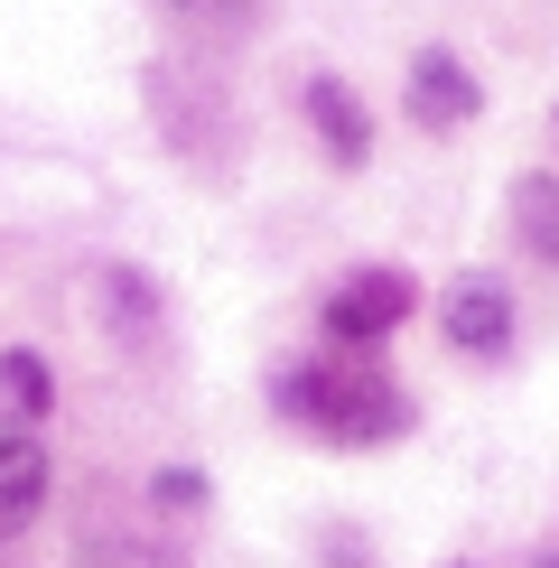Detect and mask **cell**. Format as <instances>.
<instances>
[{
	"label": "cell",
	"instance_id": "6da1fadb",
	"mask_svg": "<svg viewBox=\"0 0 559 568\" xmlns=\"http://www.w3.org/2000/svg\"><path fill=\"white\" fill-rule=\"evenodd\" d=\"M271 400L289 419H308L317 438H345V447H373V438H402L410 429V400L392 373H317V364H298V373H280Z\"/></svg>",
	"mask_w": 559,
	"mask_h": 568
},
{
	"label": "cell",
	"instance_id": "7a4b0ae2",
	"mask_svg": "<svg viewBox=\"0 0 559 568\" xmlns=\"http://www.w3.org/2000/svg\"><path fill=\"white\" fill-rule=\"evenodd\" d=\"M402 317H410V280L402 271H355L336 298H326V336L336 345H383Z\"/></svg>",
	"mask_w": 559,
	"mask_h": 568
},
{
	"label": "cell",
	"instance_id": "3957f363",
	"mask_svg": "<svg viewBox=\"0 0 559 568\" xmlns=\"http://www.w3.org/2000/svg\"><path fill=\"white\" fill-rule=\"evenodd\" d=\"M438 326H448V345L457 354H504L512 345V290L504 280H457L448 298H438Z\"/></svg>",
	"mask_w": 559,
	"mask_h": 568
},
{
	"label": "cell",
	"instance_id": "277c9868",
	"mask_svg": "<svg viewBox=\"0 0 559 568\" xmlns=\"http://www.w3.org/2000/svg\"><path fill=\"white\" fill-rule=\"evenodd\" d=\"M476 75L448 57V47H429V57H410V122H429V131H457V122H476Z\"/></svg>",
	"mask_w": 559,
	"mask_h": 568
},
{
	"label": "cell",
	"instance_id": "5b68a950",
	"mask_svg": "<svg viewBox=\"0 0 559 568\" xmlns=\"http://www.w3.org/2000/svg\"><path fill=\"white\" fill-rule=\"evenodd\" d=\"M38 504H47V447L29 429H0V540L29 531Z\"/></svg>",
	"mask_w": 559,
	"mask_h": 568
},
{
	"label": "cell",
	"instance_id": "8992f818",
	"mask_svg": "<svg viewBox=\"0 0 559 568\" xmlns=\"http://www.w3.org/2000/svg\"><path fill=\"white\" fill-rule=\"evenodd\" d=\"M308 122L326 140V159H345V169H364V159H373V122H364V103L336 75H308Z\"/></svg>",
	"mask_w": 559,
	"mask_h": 568
},
{
	"label": "cell",
	"instance_id": "52a82bcc",
	"mask_svg": "<svg viewBox=\"0 0 559 568\" xmlns=\"http://www.w3.org/2000/svg\"><path fill=\"white\" fill-rule=\"evenodd\" d=\"M47 400H57V373H47V354L10 345V354H0V429H38Z\"/></svg>",
	"mask_w": 559,
	"mask_h": 568
},
{
	"label": "cell",
	"instance_id": "ba28073f",
	"mask_svg": "<svg viewBox=\"0 0 559 568\" xmlns=\"http://www.w3.org/2000/svg\"><path fill=\"white\" fill-rule=\"evenodd\" d=\"M512 224H522V243L541 252V262H559V178H522L512 186Z\"/></svg>",
	"mask_w": 559,
	"mask_h": 568
},
{
	"label": "cell",
	"instance_id": "9c48e42d",
	"mask_svg": "<svg viewBox=\"0 0 559 568\" xmlns=\"http://www.w3.org/2000/svg\"><path fill=\"white\" fill-rule=\"evenodd\" d=\"M169 10L186 29H205V38H243L252 19H262V0H169Z\"/></svg>",
	"mask_w": 559,
	"mask_h": 568
},
{
	"label": "cell",
	"instance_id": "30bf717a",
	"mask_svg": "<svg viewBox=\"0 0 559 568\" xmlns=\"http://www.w3.org/2000/svg\"><path fill=\"white\" fill-rule=\"evenodd\" d=\"M159 504H169V513H186V504H205V476H186V466H169V476H159Z\"/></svg>",
	"mask_w": 559,
	"mask_h": 568
},
{
	"label": "cell",
	"instance_id": "8fae6325",
	"mask_svg": "<svg viewBox=\"0 0 559 568\" xmlns=\"http://www.w3.org/2000/svg\"><path fill=\"white\" fill-rule=\"evenodd\" d=\"M531 568H559V540H550V550H541V559H531Z\"/></svg>",
	"mask_w": 559,
	"mask_h": 568
}]
</instances>
